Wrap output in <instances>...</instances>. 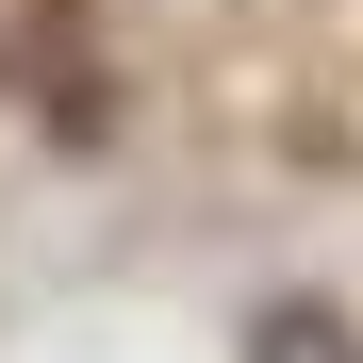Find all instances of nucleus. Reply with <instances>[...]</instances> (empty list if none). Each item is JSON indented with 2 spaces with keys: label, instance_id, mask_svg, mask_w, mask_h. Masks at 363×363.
<instances>
[{
  "label": "nucleus",
  "instance_id": "f257e3e1",
  "mask_svg": "<svg viewBox=\"0 0 363 363\" xmlns=\"http://www.w3.org/2000/svg\"><path fill=\"white\" fill-rule=\"evenodd\" d=\"M264 363H347V330L330 314H264Z\"/></svg>",
  "mask_w": 363,
  "mask_h": 363
}]
</instances>
